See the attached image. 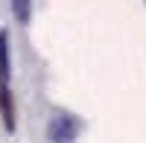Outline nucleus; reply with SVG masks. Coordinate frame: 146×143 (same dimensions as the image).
<instances>
[{"label": "nucleus", "mask_w": 146, "mask_h": 143, "mask_svg": "<svg viewBox=\"0 0 146 143\" xmlns=\"http://www.w3.org/2000/svg\"><path fill=\"white\" fill-rule=\"evenodd\" d=\"M12 70H9V35H0V111H3V123L12 132L15 128V108H12V93H9Z\"/></svg>", "instance_id": "f257e3e1"}, {"label": "nucleus", "mask_w": 146, "mask_h": 143, "mask_svg": "<svg viewBox=\"0 0 146 143\" xmlns=\"http://www.w3.org/2000/svg\"><path fill=\"white\" fill-rule=\"evenodd\" d=\"M73 134H76V126H73V120H64V117L53 120V126H50V137H53V140L67 143V140H73Z\"/></svg>", "instance_id": "f03ea898"}, {"label": "nucleus", "mask_w": 146, "mask_h": 143, "mask_svg": "<svg viewBox=\"0 0 146 143\" xmlns=\"http://www.w3.org/2000/svg\"><path fill=\"white\" fill-rule=\"evenodd\" d=\"M12 9H15V18L21 23L29 21V0H12Z\"/></svg>", "instance_id": "7ed1b4c3"}]
</instances>
